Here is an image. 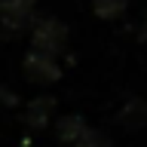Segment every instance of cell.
Instances as JSON below:
<instances>
[{"label": "cell", "mask_w": 147, "mask_h": 147, "mask_svg": "<svg viewBox=\"0 0 147 147\" xmlns=\"http://www.w3.org/2000/svg\"><path fill=\"white\" fill-rule=\"evenodd\" d=\"M64 40H67V28L58 22V18H40L34 28V49L46 55H55L64 49Z\"/></svg>", "instance_id": "6da1fadb"}, {"label": "cell", "mask_w": 147, "mask_h": 147, "mask_svg": "<svg viewBox=\"0 0 147 147\" xmlns=\"http://www.w3.org/2000/svg\"><path fill=\"white\" fill-rule=\"evenodd\" d=\"M31 12H34V0H0V28H6L9 34L22 31L31 22Z\"/></svg>", "instance_id": "7a4b0ae2"}, {"label": "cell", "mask_w": 147, "mask_h": 147, "mask_svg": "<svg viewBox=\"0 0 147 147\" xmlns=\"http://www.w3.org/2000/svg\"><path fill=\"white\" fill-rule=\"evenodd\" d=\"M25 71L28 77L34 83H55L58 77H61V71H58V64H55V55H46V52H37V49H31L25 58Z\"/></svg>", "instance_id": "3957f363"}, {"label": "cell", "mask_w": 147, "mask_h": 147, "mask_svg": "<svg viewBox=\"0 0 147 147\" xmlns=\"http://www.w3.org/2000/svg\"><path fill=\"white\" fill-rule=\"evenodd\" d=\"M55 110V98H49V95H40V98H34L31 104H28L25 110V123L31 129H43L46 123H49V117H52Z\"/></svg>", "instance_id": "277c9868"}, {"label": "cell", "mask_w": 147, "mask_h": 147, "mask_svg": "<svg viewBox=\"0 0 147 147\" xmlns=\"http://www.w3.org/2000/svg\"><path fill=\"white\" fill-rule=\"evenodd\" d=\"M86 135V126H83L80 117H64L58 123V138H61V144H80V138Z\"/></svg>", "instance_id": "5b68a950"}, {"label": "cell", "mask_w": 147, "mask_h": 147, "mask_svg": "<svg viewBox=\"0 0 147 147\" xmlns=\"http://www.w3.org/2000/svg\"><path fill=\"white\" fill-rule=\"evenodd\" d=\"M92 9L95 16L101 18H117L123 9H126V0H92Z\"/></svg>", "instance_id": "8992f818"}, {"label": "cell", "mask_w": 147, "mask_h": 147, "mask_svg": "<svg viewBox=\"0 0 147 147\" xmlns=\"http://www.w3.org/2000/svg\"><path fill=\"white\" fill-rule=\"evenodd\" d=\"M144 117H147V110H144V104H141V101H132V104L126 107V113H123V119H126L129 129L141 126V123H144Z\"/></svg>", "instance_id": "52a82bcc"}, {"label": "cell", "mask_w": 147, "mask_h": 147, "mask_svg": "<svg viewBox=\"0 0 147 147\" xmlns=\"http://www.w3.org/2000/svg\"><path fill=\"white\" fill-rule=\"evenodd\" d=\"M77 147H110L107 144V138L101 135V132H92V129H86V135L80 138V144Z\"/></svg>", "instance_id": "ba28073f"}]
</instances>
